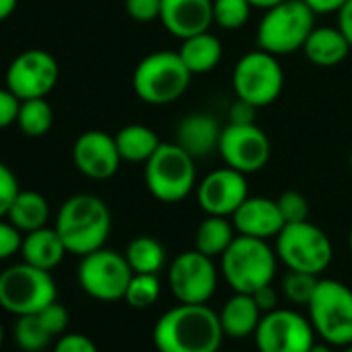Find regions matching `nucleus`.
<instances>
[{"instance_id":"7","label":"nucleus","mask_w":352,"mask_h":352,"mask_svg":"<svg viewBox=\"0 0 352 352\" xmlns=\"http://www.w3.org/2000/svg\"><path fill=\"white\" fill-rule=\"evenodd\" d=\"M307 309L323 342L342 348L352 344V288L338 280H319Z\"/></svg>"},{"instance_id":"49","label":"nucleus","mask_w":352,"mask_h":352,"mask_svg":"<svg viewBox=\"0 0 352 352\" xmlns=\"http://www.w3.org/2000/svg\"><path fill=\"white\" fill-rule=\"evenodd\" d=\"M348 247H350V253H352V228H350V234H348Z\"/></svg>"},{"instance_id":"26","label":"nucleus","mask_w":352,"mask_h":352,"mask_svg":"<svg viewBox=\"0 0 352 352\" xmlns=\"http://www.w3.org/2000/svg\"><path fill=\"white\" fill-rule=\"evenodd\" d=\"M114 139L120 157L124 162H135V164L139 162L145 164L162 143L157 133L145 124H126L114 135Z\"/></svg>"},{"instance_id":"25","label":"nucleus","mask_w":352,"mask_h":352,"mask_svg":"<svg viewBox=\"0 0 352 352\" xmlns=\"http://www.w3.org/2000/svg\"><path fill=\"white\" fill-rule=\"evenodd\" d=\"M48 218H50L48 199L38 191H19L7 214V220L23 234L44 228L48 224Z\"/></svg>"},{"instance_id":"50","label":"nucleus","mask_w":352,"mask_h":352,"mask_svg":"<svg viewBox=\"0 0 352 352\" xmlns=\"http://www.w3.org/2000/svg\"><path fill=\"white\" fill-rule=\"evenodd\" d=\"M344 352H352V344H348V346H344Z\"/></svg>"},{"instance_id":"10","label":"nucleus","mask_w":352,"mask_h":352,"mask_svg":"<svg viewBox=\"0 0 352 352\" xmlns=\"http://www.w3.org/2000/svg\"><path fill=\"white\" fill-rule=\"evenodd\" d=\"M232 87L239 100L265 108L274 104L284 89V71L278 56L257 48L241 56L232 71Z\"/></svg>"},{"instance_id":"16","label":"nucleus","mask_w":352,"mask_h":352,"mask_svg":"<svg viewBox=\"0 0 352 352\" xmlns=\"http://www.w3.org/2000/svg\"><path fill=\"white\" fill-rule=\"evenodd\" d=\"M249 197L247 174L224 166L210 172L197 185V204L208 216L232 218L241 204Z\"/></svg>"},{"instance_id":"38","label":"nucleus","mask_w":352,"mask_h":352,"mask_svg":"<svg viewBox=\"0 0 352 352\" xmlns=\"http://www.w3.org/2000/svg\"><path fill=\"white\" fill-rule=\"evenodd\" d=\"M23 232L15 228L9 220L0 218V261H5L21 251Z\"/></svg>"},{"instance_id":"14","label":"nucleus","mask_w":352,"mask_h":352,"mask_svg":"<svg viewBox=\"0 0 352 352\" xmlns=\"http://www.w3.org/2000/svg\"><path fill=\"white\" fill-rule=\"evenodd\" d=\"M60 69L56 58L46 50H25L9 65L5 83L23 102L46 98L58 83Z\"/></svg>"},{"instance_id":"24","label":"nucleus","mask_w":352,"mask_h":352,"mask_svg":"<svg viewBox=\"0 0 352 352\" xmlns=\"http://www.w3.org/2000/svg\"><path fill=\"white\" fill-rule=\"evenodd\" d=\"M179 54L193 75H206V73H212L220 65L224 48H222V42L214 34L204 32V34L183 40Z\"/></svg>"},{"instance_id":"19","label":"nucleus","mask_w":352,"mask_h":352,"mask_svg":"<svg viewBox=\"0 0 352 352\" xmlns=\"http://www.w3.org/2000/svg\"><path fill=\"white\" fill-rule=\"evenodd\" d=\"M232 224L236 228V234L270 241L280 234L286 222L280 214L276 199L249 195L232 214Z\"/></svg>"},{"instance_id":"30","label":"nucleus","mask_w":352,"mask_h":352,"mask_svg":"<svg viewBox=\"0 0 352 352\" xmlns=\"http://www.w3.org/2000/svg\"><path fill=\"white\" fill-rule=\"evenodd\" d=\"M15 342L23 352H42L54 338L46 331L38 315H21L15 321Z\"/></svg>"},{"instance_id":"20","label":"nucleus","mask_w":352,"mask_h":352,"mask_svg":"<svg viewBox=\"0 0 352 352\" xmlns=\"http://www.w3.org/2000/svg\"><path fill=\"white\" fill-rule=\"evenodd\" d=\"M222 124L214 114L208 112H193L185 116L179 126H176V143H179L187 153H191L195 160L208 157L214 151H218L220 137H222Z\"/></svg>"},{"instance_id":"44","label":"nucleus","mask_w":352,"mask_h":352,"mask_svg":"<svg viewBox=\"0 0 352 352\" xmlns=\"http://www.w3.org/2000/svg\"><path fill=\"white\" fill-rule=\"evenodd\" d=\"M338 28L352 46V0H346V5L338 11Z\"/></svg>"},{"instance_id":"36","label":"nucleus","mask_w":352,"mask_h":352,"mask_svg":"<svg viewBox=\"0 0 352 352\" xmlns=\"http://www.w3.org/2000/svg\"><path fill=\"white\" fill-rule=\"evenodd\" d=\"M19 191L21 189H19L15 172L7 164L0 162V218H7Z\"/></svg>"},{"instance_id":"41","label":"nucleus","mask_w":352,"mask_h":352,"mask_svg":"<svg viewBox=\"0 0 352 352\" xmlns=\"http://www.w3.org/2000/svg\"><path fill=\"white\" fill-rule=\"evenodd\" d=\"M257 110L259 108H255L253 104L236 98V102L228 110V122H232V124H253Z\"/></svg>"},{"instance_id":"9","label":"nucleus","mask_w":352,"mask_h":352,"mask_svg":"<svg viewBox=\"0 0 352 352\" xmlns=\"http://www.w3.org/2000/svg\"><path fill=\"white\" fill-rule=\"evenodd\" d=\"M276 255L288 270L319 276L329 267L333 247L329 236L319 226L305 220L284 224L276 236Z\"/></svg>"},{"instance_id":"46","label":"nucleus","mask_w":352,"mask_h":352,"mask_svg":"<svg viewBox=\"0 0 352 352\" xmlns=\"http://www.w3.org/2000/svg\"><path fill=\"white\" fill-rule=\"evenodd\" d=\"M249 3H251V7H253V9L267 11V9H272V7H276V5L284 3V0H249Z\"/></svg>"},{"instance_id":"31","label":"nucleus","mask_w":352,"mask_h":352,"mask_svg":"<svg viewBox=\"0 0 352 352\" xmlns=\"http://www.w3.org/2000/svg\"><path fill=\"white\" fill-rule=\"evenodd\" d=\"M162 292V284L157 280V274H133L124 300L133 309H149L157 302Z\"/></svg>"},{"instance_id":"32","label":"nucleus","mask_w":352,"mask_h":352,"mask_svg":"<svg viewBox=\"0 0 352 352\" xmlns=\"http://www.w3.org/2000/svg\"><path fill=\"white\" fill-rule=\"evenodd\" d=\"M249 0H214V23L222 30H241L251 17Z\"/></svg>"},{"instance_id":"21","label":"nucleus","mask_w":352,"mask_h":352,"mask_svg":"<svg viewBox=\"0 0 352 352\" xmlns=\"http://www.w3.org/2000/svg\"><path fill=\"white\" fill-rule=\"evenodd\" d=\"M21 257L25 263L52 272L54 267H58L65 259V255L69 253L60 234L56 232V228H38L34 232L23 234V243H21Z\"/></svg>"},{"instance_id":"47","label":"nucleus","mask_w":352,"mask_h":352,"mask_svg":"<svg viewBox=\"0 0 352 352\" xmlns=\"http://www.w3.org/2000/svg\"><path fill=\"white\" fill-rule=\"evenodd\" d=\"M309 352H333V350H331V344H327V342L321 340V342H315Z\"/></svg>"},{"instance_id":"15","label":"nucleus","mask_w":352,"mask_h":352,"mask_svg":"<svg viewBox=\"0 0 352 352\" xmlns=\"http://www.w3.org/2000/svg\"><path fill=\"white\" fill-rule=\"evenodd\" d=\"M218 151L226 166L243 172L253 174L265 168L272 155L270 137L253 122V124H232L228 122L222 129Z\"/></svg>"},{"instance_id":"27","label":"nucleus","mask_w":352,"mask_h":352,"mask_svg":"<svg viewBox=\"0 0 352 352\" xmlns=\"http://www.w3.org/2000/svg\"><path fill=\"white\" fill-rule=\"evenodd\" d=\"M236 239V228L232 220L224 216H208L195 232V249L204 255L216 259L226 253V249Z\"/></svg>"},{"instance_id":"45","label":"nucleus","mask_w":352,"mask_h":352,"mask_svg":"<svg viewBox=\"0 0 352 352\" xmlns=\"http://www.w3.org/2000/svg\"><path fill=\"white\" fill-rule=\"evenodd\" d=\"M17 3H19V0H0V21L9 19L15 13Z\"/></svg>"},{"instance_id":"43","label":"nucleus","mask_w":352,"mask_h":352,"mask_svg":"<svg viewBox=\"0 0 352 352\" xmlns=\"http://www.w3.org/2000/svg\"><path fill=\"white\" fill-rule=\"evenodd\" d=\"M305 3L315 15H327V13H338L346 5V0H305Z\"/></svg>"},{"instance_id":"2","label":"nucleus","mask_w":352,"mask_h":352,"mask_svg":"<svg viewBox=\"0 0 352 352\" xmlns=\"http://www.w3.org/2000/svg\"><path fill=\"white\" fill-rule=\"evenodd\" d=\"M54 228L67 251L83 257L106 245L112 230V214L106 201L98 195L79 193L60 206Z\"/></svg>"},{"instance_id":"23","label":"nucleus","mask_w":352,"mask_h":352,"mask_svg":"<svg viewBox=\"0 0 352 352\" xmlns=\"http://www.w3.org/2000/svg\"><path fill=\"white\" fill-rule=\"evenodd\" d=\"M220 323L224 329V336L230 338H247L253 336L263 313L257 307L253 294L234 292L220 309Z\"/></svg>"},{"instance_id":"40","label":"nucleus","mask_w":352,"mask_h":352,"mask_svg":"<svg viewBox=\"0 0 352 352\" xmlns=\"http://www.w3.org/2000/svg\"><path fill=\"white\" fill-rule=\"evenodd\" d=\"M19 106L21 100L9 87H0V131L11 124H17Z\"/></svg>"},{"instance_id":"33","label":"nucleus","mask_w":352,"mask_h":352,"mask_svg":"<svg viewBox=\"0 0 352 352\" xmlns=\"http://www.w3.org/2000/svg\"><path fill=\"white\" fill-rule=\"evenodd\" d=\"M319 278L307 272H294L288 270V274L282 280V292L292 305H309Z\"/></svg>"},{"instance_id":"6","label":"nucleus","mask_w":352,"mask_h":352,"mask_svg":"<svg viewBox=\"0 0 352 352\" xmlns=\"http://www.w3.org/2000/svg\"><path fill=\"white\" fill-rule=\"evenodd\" d=\"M315 28V13L305 0H284L265 11L257 25V46L274 56L302 50Z\"/></svg>"},{"instance_id":"51","label":"nucleus","mask_w":352,"mask_h":352,"mask_svg":"<svg viewBox=\"0 0 352 352\" xmlns=\"http://www.w3.org/2000/svg\"><path fill=\"white\" fill-rule=\"evenodd\" d=\"M348 164H350V170H352V151H350V157H348Z\"/></svg>"},{"instance_id":"39","label":"nucleus","mask_w":352,"mask_h":352,"mask_svg":"<svg viewBox=\"0 0 352 352\" xmlns=\"http://www.w3.org/2000/svg\"><path fill=\"white\" fill-rule=\"evenodd\" d=\"M52 352H100L96 342L85 333H63Z\"/></svg>"},{"instance_id":"42","label":"nucleus","mask_w":352,"mask_h":352,"mask_svg":"<svg viewBox=\"0 0 352 352\" xmlns=\"http://www.w3.org/2000/svg\"><path fill=\"white\" fill-rule=\"evenodd\" d=\"M253 298H255L257 307L261 309V313H270V311L278 309V300H280L278 298V292H276V288L272 284L261 286L259 290H255L253 292Z\"/></svg>"},{"instance_id":"5","label":"nucleus","mask_w":352,"mask_h":352,"mask_svg":"<svg viewBox=\"0 0 352 352\" xmlns=\"http://www.w3.org/2000/svg\"><path fill=\"white\" fill-rule=\"evenodd\" d=\"M278 267L276 249L267 241L236 234L232 245L220 257V272L234 292L253 294L261 286L272 284Z\"/></svg>"},{"instance_id":"11","label":"nucleus","mask_w":352,"mask_h":352,"mask_svg":"<svg viewBox=\"0 0 352 352\" xmlns=\"http://www.w3.org/2000/svg\"><path fill=\"white\" fill-rule=\"evenodd\" d=\"M133 270L124 255L112 249H98L81 257L77 267V280L85 294L102 302L124 300Z\"/></svg>"},{"instance_id":"22","label":"nucleus","mask_w":352,"mask_h":352,"mask_svg":"<svg viewBox=\"0 0 352 352\" xmlns=\"http://www.w3.org/2000/svg\"><path fill=\"white\" fill-rule=\"evenodd\" d=\"M350 50L352 46L338 25H315L302 46V52L309 58V63L317 67H336L342 60H346Z\"/></svg>"},{"instance_id":"37","label":"nucleus","mask_w":352,"mask_h":352,"mask_svg":"<svg viewBox=\"0 0 352 352\" xmlns=\"http://www.w3.org/2000/svg\"><path fill=\"white\" fill-rule=\"evenodd\" d=\"M124 9L133 21L151 23V21L160 19L162 0H124Z\"/></svg>"},{"instance_id":"28","label":"nucleus","mask_w":352,"mask_h":352,"mask_svg":"<svg viewBox=\"0 0 352 352\" xmlns=\"http://www.w3.org/2000/svg\"><path fill=\"white\" fill-rule=\"evenodd\" d=\"M133 274H160L166 265V251L153 236H137L124 253Z\"/></svg>"},{"instance_id":"35","label":"nucleus","mask_w":352,"mask_h":352,"mask_svg":"<svg viewBox=\"0 0 352 352\" xmlns=\"http://www.w3.org/2000/svg\"><path fill=\"white\" fill-rule=\"evenodd\" d=\"M42 321V325L46 327V331L56 338V336H63L69 327V311L65 305H60L58 300H54L52 305H48L46 309H42L40 313H36Z\"/></svg>"},{"instance_id":"13","label":"nucleus","mask_w":352,"mask_h":352,"mask_svg":"<svg viewBox=\"0 0 352 352\" xmlns=\"http://www.w3.org/2000/svg\"><path fill=\"white\" fill-rule=\"evenodd\" d=\"M253 336L259 352H309L317 333L309 317L292 309H274L263 313Z\"/></svg>"},{"instance_id":"18","label":"nucleus","mask_w":352,"mask_h":352,"mask_svg":"<svg viewBox=\"0 0 352 352\" xmlns=\"http://www.w3.org/2000/svg\"><path fill=\"white\" fill-rule=\"evenodd\" d=\"M160 21L179 40L210 32L214 23V0H162Z\"/></svg>"},{"instance_id":"3","label":"nucleus","mask_w":352,"mask_h":352,"mask_svg":"<svg viewBox=\"0 0 352 352\" xmlns=\"http://www.w3.org/2000/svg\"><path fill=\"white\" fill-rule=\"evenodd\" d=\"M145 187L162 204H179L197 189L195 157L179 143H160L145 162Z\"/></svg>"},{"instance_id":"17","label":"nucleus","mask_w":352,"mask_h":352,"mask_svg":"<svg viewBox=\"0 0 352 352\" xmlns=\"http://www.w3.org/2000/svg\"><path fill=\"white\" fill-rule=\"evenodd\" d=\"M73 162L91 181H108L120 168V153L114 135L106 131H85L73 143Z\"/></svg>"},{"instance_id":"8","label":"nucleus","mask_w":352,"mask_h":352,"mask_svg":"<svg viewBox=\"0 0 352 352\" xmlns=\"http://www.w3.org/2000/svg\"><path fill=\"white\" fill-rule=\"evenodd\" d=\"M56 294L52 274L25 261L0 274V307L11 315H36L52 305Z\"/></svg>"},{"instance_id":"29","label":"nucleus","mask_w":352,"mask_h":352,"mask_svg":"<svg viewBox=\"0 0 352 352\" xmlns=\"http://www.w3.org/2000/svg\"><path fill=\"white\" fill-rule=\"evenodd\" d=\"M54 122V110L46 102V98H34V100H23L19 106L17 114V126L23 135L28 137H44Z\"/></svg>"},{"instance_id":"12","label":"nucleus","mask_w":352,"mask_h":352,"mask_svg":"<svg viewBox=\"0 0 352 352\" xmlns=\"http://www.w3.org/2000/svg\"><path fill=\"white\" fill-rule=\"evenodd\" d=\"M168 284L179 302L208 305L218 288L216 263L197 249L185 251L172 259L168 267Z\"/></svg>"},{"instance_id":"4","label":"nucleus","mask_w":352,"mask_h":352,"mask_svg":"<svg viewBox=\"0 0 352 352\" xmlns=\"http://www.w3.org/2000/svg\"><path fill=\"white\" fill-rule=\"evenodd\" d=\"M193 73L187 69L179 50H157L147 54L133 73V89L149 106L176 102L191 85Z\"/></svg>"},{"instance_id":"48","label":"nucleus","mask_w":352,"mask_h":352,"mask_svg":"<svg viewBox=\"0 0 352 352\" xmlns=\"http://www.w3.org/2000/svg\"><path fill=\"white\" fill-rule=\"evenodd\" d=\"M5 344V329H3V323H0V348Z\"/></svg>"},{"instance_id":"34","label":"nucleus","mask_w":352,"mask_h":352,"mask_svg":"<svg viewBox=\"0 0 352 352\" xmlns=\"http://www.w3.org/2000/svg\"><path fill=\"white\" fill-rule=\"evenodd\" d=\"M276 201H278L280 214H282L286 224L309 220V201H307V197L302 193H298V191H284Z\"/></svg>"},{"instance_id":"52","label":"nucleus","mask_w":352,"mask_h":352,"mask_svg":"<svg viewBox=\"0 0 352 352\" xmlns=\"http://www.w3.org/2000/svg\"><path fill=\"white\" fill-rule=\"evenodd\" d=\"M218 352H226V350H218Z\"/></svg>"},{"instance_id":"1","label":"nucleus","mask_w":352,"mask_h":352,"mask_svg":"<svg viewBox=\"0 0 352 352\" xmlns=\"http://www.w3.org/2000/svg\"><path fill=\"white\" fill-rule=\"evenodd\" d=\"M151 338L157 352H218L224 329L220 315L208 305L179 302L160 315Z\"/></svg>"}]
</instances>
